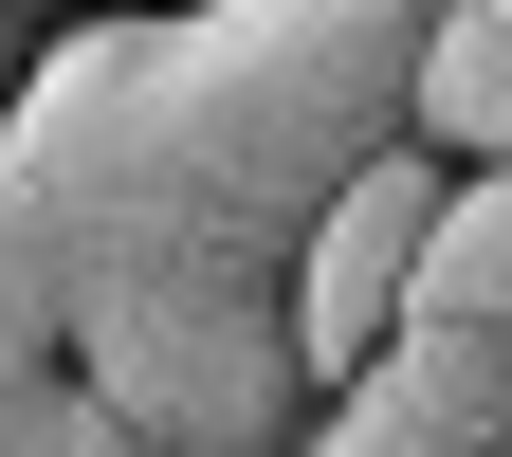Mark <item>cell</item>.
Instances as JSON below:
<instances>
[{"label": "cell", "instance_id": "6da1fadb", "mask_svg": "<svg viewBox=\"0 0 512 457\" xmlns=\"http://www.w3.org/2000/svg\"><path fill=\"white\" fill-rule=\"evenodd\" d=\"M439 0H165L55 19L0 110V275L55 366L165 457H293V256L366 147H403Z\"/></svg>", "mask_w": 512, "mask_h": 457}, {"label": "cell", "instance_id": "7a4b0ae2", "mask_svg": "<svg viewBox=\"0 0 512 457\" xmlns=\"http://www.w3.org/2000/svg\"><path fill=\"white\" fill-rule=\"evenodd\" d=\"M439 220H458V165H439L421 128H403V147H366V165L330 183V220H311V256H293V348H311V403H330L366 348H403Z\"/></svg>", "mask_w": 512, "mask_h": 457}, {"label": "cell", "instance_id": "3957f363", "mask_svg": "<svg viewBox=\"0 0 512 457\" xmlns=\"http://www.w3.org/2000/svg\"><path fill=\"white\" fill-rule=\"evenodd\" d=\"M293 457H512V348H476V330H403V348H366L330 403H311Z\"/></svg>", "mask_w": 512, "mask_h": 457}, {"label": "cell", "instance_id": "277c9868", "mask_svg": "<svg viewBox=\"0 0 512 457\" xmlns=\"http://www.w3.org/2000/svg\"><path fill=\"white\" fill-rule=\"evenodd\" d=\"M0 457H165L147 421H110L74 366H55V330H37V293L0 275Z\"/></svg>", "mask_w": 512, "mask_h": 457}, {"label": "cell", "instance_id": "5b68a950", "mask_svg": "<svg viewBox=\"0 0 512 457\" xmlns=\"http://www.w3.org/2000/svg\"><path fill=\"white\" fill-rule=\"evenodd\" d=\"M403 330H476V348H512V165L458 183V220H439V256H421V311H403Z\"/></svg>", "mask_w": 512, "mask_h": 457}]
</instances>
